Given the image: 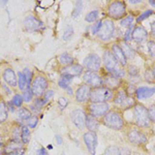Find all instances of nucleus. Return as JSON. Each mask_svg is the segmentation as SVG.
<instances>
[{"mask_svg":"<svg viewBox=\"0 0 155 155\" xmlns=\"http://www.w3.org/2000/svg\"><path fill=\"white\" fill-rule=\"evenodd\" d=\"M111 52H112V54L114 55V57L116 58L117 61L119 62L120 65H121V66H125V65H126V63H127V58L125 57V55H124L123 51H122L121 47H120L118 44L112 45V47H111Z\"/></svg>","mask_w":155,"mask_h":155,"instance_id":"nucleus-18","label":"nucleus"},{"mask_svg":"<svg viewBox=\"0 0 155 155\" xmlns=\"http://www.w3.org/2000/svg\"><path fill=\"white\" fill-rule=\"evenodd\" d=\"M82 6H83V3H82V1H77L76 3V7H74V12H72L71 16L72 18H78V17L80 16V14H81V11H82Z\"/></svg>","mask_w":155,"mask_h":155,"instance_id":"nucleus-39","label":"nucleus"},{"mask_svg":"<svg viewBox=\"0 0 155 155\" xmlns=\"http://www.w3.org/2000/svg\"><path fill=\"white\" fill-rule=\"evenodd\" d=\"M83 79L86 85H88L91 89H95L104 86V79L95 71H86L84 72Z\"/></svg>","mask_w":155,"mask_h":155,"instance_id":"nucleus-11","label":"nucleus"},{"mask_svg":"<svg viewBox=\"0 0 155 155\" xmlns=\"http://www.w3.org/2000/svg\"><path fill=\"white\" fill-rule=\"evenodd\" d=\"M72 34H74V28L68 25V26H67L66 28H65V30H64L63 39H65V41H68V39L72 36Z\"/></svg>","mask_w":155,"mask_h":155,"instance_id":"nucleus-42","label":"nucleus"},{"mask_svg":"<svg viewBox=\"0 0 155 155\" xmlns=\"http://www.w3.org/2000/svg\"><path fill=\"white\" fill-rule=\"evenodd\" d=\"M134 123L139 128H147L150 126V119L148 110L141 104H137L134 107Z\"/></svg>","mask_w":155,"mask_h":155,"instance_id":"nucleus-3","label":"nucleus"},{"mask_svg":"<svg viewBox=\"0 0 155 155\" xmlns=\"http://www.w3.org/2000/svg\"><path fill=\"white\" fill-rule=\"evenodd\" d=\"M25 123H26V126H28L29 128H34L38 123V117L35 116V115H32Z\"/></svg>","mask_w":155,"mask_h":155,"instance_id":"nucleus-34","label":"nucleus"},{"mask_svg":"<svg viewBox=\"0 0 155 155\" xmlns=\"http://www.w3.org/2000/svg\"><path fill=\"white\" fill-rule=\"evenodd\" d=\"M136 97L137 99L141 101V99L148 98L155 94V88L154 87H139L136 90Z\"/></svg>","mask_w":155,"mask_h":155,"instance_id":"nucleus-22","label":"nucleus"},{"mask_svg":"<svg viewBox=\"0 0 155 155\" xmlns=\"http://www.w3.org/2000/svg\"><path fill=\"white\" fill-rule=\"evenodd\" d=\"M59 62L62 65L67 66L74 63V58H72L71 55H69L68 53H63L59 56Z\"/></svg>","mask_w":155,"mask_h":155,"instance_id":"nucleus-28","label":"nucleus"},{"mask_svg":"<svg viewBox=\"0 0 155 155\" xmlns=\"http://www.w3.org/2000/svg\"><path fill=\"white\" fill-rule=\"evenodd\" d=\"M6 106H7V109H8L11 112L15 111V106L12 104H12H11V102H6Z\"/></svg>","mask_w":155,"mask_h":155,"instance_id":"nucleus-55","label":"nucleus"},{"mask_svg":"<svg viewBox=\"0 0 155 155\" xmlns=\"http://www.w3.org/2000/svg\"><path fill=\"white\" fill-rule=\"evenodd\" d=\"M21 131L22 126H15L12 131V139L17 140V141H21Z\"/></svg>","mask_w":155,"mask_h":155,"instance_id":"nucleus-35","label":"nucleus"},{"mask_svg":"<svg viewBox=\"0 0 155 155\" xmlns=\"http://www.w3.org/2000/svg\"><path fill=\"white\" fill-rule=\"evenodd\" d=\"M114 104L118 107H124V109H129L130 107H134V98L127 96V93L125 90H119L116 92V94L114 95L113 99Z\"/></svg>","mask_w":155,"mask_h":155,"instance_id":"nucleus-9","label":"nucleus"},{"mask_svg":"<svg viewBox=\"0 0 155 155\" xmlns=\"http://www.w3.org/2000/svg\"><path fill=\"white\" fill-rule=\"evenodd\" d=\"M4 147H5V144L0 142V155L4 153Z\"/></svg>","mask_w":155,"mask_h":155,"instance_id":"nucleus-56","label":"nucleus"},{"mask_svg":"<svg viewBox=\"0 0 155 155\" xmlns=\"http://www.w3.org/2000/svg\"><path fill=\"white\" fill-rule=\"evenodd\" d=\"M30 140V129L28 126L22 125V131H21V142L23 144H28Z\"/></svg>","mask_w":155,"mask_h":155,"instance_id":"nucleus-29","label":"nucleus"},{"mask_svg":"<svg viewBox=\"0 0 155 155\" xmlns=\"http://www.w3.org/2000/svg\"><path fill=\"white\" fill-rule=\"evenodd\" d=\"M121 85V80L118 79L117 77L113 76V74H107V76H104V86L107 87V88L114 90L117 89L120 87Z\"/></svg>","mask_w":155,"mask_h":155,"instance_id":"nucleus-21","label":"nucleus"},{"mask_svg":"<svg viewBox=\"0 0 155 155\" xmlns=\"http://www.w3.org/2000/svg\"><path fill=\"white\" fill-rule=\"evenodd\" d=\"M115 34V24L111 20L102 21L101 30L97 33V37L102 41H107L114 36Z\"/></svg>","mask_w":155,"mask_h":155,"instance_id":"nucleus-6","label":"nucleus"},{"mask_svg":"<svg viewBox=\"0 0 155 155\" xmlns=\"http://www.w3.org/2000/svg\"><path fill=\"white\" fill-rule=\"evenodd\" d=\"M62 155H65V154H64V153H62Z\"/></svg>","mask_w":155,"mask_h":155,"instance_id":"nucleus-64","label":"nucleus"},{"mask_svg":"<svg viewBox=\"0 0 155 155\" xmlns=\"http://www.w3.org/2000/svg\"><path fill=\"white\" fill-rule=\"evenodd\" d=\"M25 153V149L24 148H21V149H18L14 152H11V153H7L5 155H24Z\"/></svg>","mask_w":155,"mask_h":155,"instance_id":"nucleus-51","label":"nucleus"},{"mask_svg":"<svg viewBox=\"0 0 155 155\" xmlns=\"http://www.w3.org/2000/svg\"><path fill=\"white\" fill-rule=\"evenodd\" d=\"M147 38H148V32L143 26L134 27V31H132V39L134 41L142 44V42L146 41Z\"/></svg>","mask_w":155,"mask_h":155,"instance_id":"nucleus-19","label":"nucleus"},{"mask_svg":"<svg viewBox=\"0 0 155 155\" xmlns=\"http://www.w3.org/2000/svg\"><path fill=\"white\" fill-rule=\"evenodd\" d=\"M152 74H153V78H154V80H155V65L153 67V69H152Z\"/></svg>","mask_w":155,"mask_h":155,"instance_id":"nucleus-62","label":"nucleus"},{"mask_svg":"<svg viewBox=\"0 0 155 155\" xmlns=\"http://www.w3.org/2000/svg\"><path fill=\"white\" fill-rule=\"evenodd\" d=\"M102 59H104V64L107 74H113V76L117 77L118 79L125 77V71L122 68V66L119 64V62L116 60L111 51L104 52Z\"/></svg>","mask_w":155,"mask_h":155,"instance_id":"nucleus-1","label":"nucleus"},{"mask_svg":"<svg viewBox=\"0 0 155 155\" xmlns=\"http://www.w3.org/2000/svg\"><path fill=\"white\" fill-rule=\"evenodd\" d=\"M56 141L59 145H61L62 144V137L60 136H56Z\"/></svg>","mask_w":155,"mask_h":155,"instance_id":"nucleus-59","label":"nucleus"},{"mask_svg":"<svg viewBox=\"0 0 155 155\" xmlns=\"http://www.w3.org/2000/svg\"><path fill=\"white\" fill-rule=\"evenodd\" d=\"M23 143L21 141H17V140H9L8 142L5 144V147H4V153H11V152H14L18 149L23 148Z\"/></svg>","mask_w":155,"mask_h":155,"instance_id":"nucleus-24","label":"nucleus"},{"mask_svg":"<svg viewBox=\"0 0 155 155\" xmlns=\"http://www.w3.org/2000/svg\"><path fill=\"white\" fill-rule=\"evenodd\" d=\"M101 66V59L95 53H91L85 58L83 67L87 69L88 71H99Z\"/></svg>","mask_w":155,"mask_h":155,"instance_id":"nucleus-12","label":"nucleus"},{"mask_svg":"<svg viewBox=\"0 0 155 155\" xmlns=\"http://www.w3.org/2000/svg\"><path fill=\"white\" fill-rule=\"evenodd\" d=\"M84 67L78 63H72L71 65L64 66L61 68V76H67L71 78L79 77L83 74Z\"/></svg>","mask_w":155,"mask_h":155,"instance_id":"nucleus-14","label":"nucleus"},{"mask_svg":"<svg viewBox=\"0 0 155 155\" xmlns=\"http://www.w3.org/2000/svg\"><path fill=\"white\" fill-rule=\"evenodd\" d=\"M24 26L28 31H38L41 29H44V24L36 19L33 16H28L24 20Z\"/></svg>","mask_w":155,"mask_h":155,"instance_id":"nucleus-16","label":"nucleus"},{"mask_svg":"<svg viewBox=\"0 0 155 155\" xmlns=\"http://www.w3.org/2000/svg\"><path fill=\"white\" fill-rule=\"evenodd\" d=\"M119 46L121 47L122 51H123V53H124V55H125V57L127 59H134V55H136V52L130 48V46H129L127 42L123 41L121 45H119Z\"/></svg>","mask_w":155,"mask_h":155,"instance_id":"nucleus-26","label":"nucleus"},{"mask_svg":"<svg viewBox=\"0 0 155 155\" xmlns=\"http://www.w3.org/2000/svg\"><path fill=\"white\" fill-rule=\"evenodd\" d=\"M154 14V11L153 9H147V11H145L144 12H142L141 15H140L139 17L137 18V22H143L144 20H146L147 18H149L151 15Z\"/></svg>","mask_w":155,"mask_h":155,"instance_id":"nucleus-38","label":"nucleus"},{"mask_svg":"<svg viewBox=\"0 0 155 155\" xmlns=\"http://www.w3.org/2000/svg\"><path fill=\"white\" fill-rule=\"evenodd\" d=\"M91 88L86 84H83L77 89L76 91V101L78 102H85L89 101L90 94H91Z\"/></svg>","mask_w":155,"mask_h":155,"instance_id":"nucleus-17","label":"nucleus"},{"mask_svg":"<svg viewBox=\"0 0 155 155\" xmlns=\"http://www.w3.org/2000/svg\"><path fill=\"white\" fill-rule=\"evenodd\" d=\"M23 74H25V77H26L27 85H30V83H31V80H32V71H30L29 68H25L23 71Z\"/></svg>","mask_w":155,"mask_h":155,"instance_id":"nucleus-49","label":"nucleus"},{"mask_svg":"<svg viewBox=\"0 0 155 155\" xmlns=\"http://www.w3.org/2000/svg\"><path fill=\"white\" fill-rule=\"evenodd\" d=\"M1 85H2V87H3L4 91H6V93H7V94H12V91L11 89H9L8 85H7V84L5 85V83H2Z\"/></svg>","mask_w":155,"mask_h":155,"instance_id":"nucleus-54","label":"nucleus"},{"mask_svg":"<svg viewBox=\"0 0 155 155\" xmlns=\"http://www.w3.org/2000/svg\"><path fill=\"white\" fill-rule=\"evenodd\" d=\"M147 48H148L150 56L155 59V41H149L147 44Z\"/></svg>","mask_w":155,"mask_h":155,"instance_id":"nucleus-41","label":"nucleus"},{"mask_svg":"<svg viewBox=\"0 0 155 155\" xmlns=\"http://www.w3.org/2000/svg\"><path fill=\"white\" fill-rule=\"evenodd\" d=\"M37 155H49V153L45 148H39L37 150Z\"/></svg>","mask_w":155,"mask_h":155,"instance_id":"nucleus-53","label":"nucleus"},{"mask_svg":"<svg viewBox=\"0 0 155 155\" xmlns=\"http://www.w3.org/2000/svg\"><path fill=\"white\" fill-rule=\"evenodd\" d=\"M130 150L128 148H121L120 149V154L119 155H130Z\"/></svg>","mask_w":155,"mask_h":155,"instance_id":"nucleus-52","label":"nucleus"},{"mask_svg":"<svg viewBox=\"0 0 155 155\" xmlns=\"http://www.w3.org/2000/svg\"><path fill=\"white\" fill-rule=\"evenodd\" d=\"M151 32H152V35H153V37L155 38V22H153V23L151 24Z\"/></svg>","mask_w":155,"mask_h":155,"instance_id":"nucleus-57","label":"nucleus"},{"mask_svg":"<svg viewBox=\"0 0 155 155\" xmlns=\"http://www.w3.org/2000/svg\"><path fill=\"white\" fill-rule=\"evenodd\" d=\"M72 81V78L67 77V76H61L58 81V86L61 87L62 89H66L67 87H69V84Z\"/></svg>","mask_w":155,"mask_h":155,"instance_id":"nucleus-31","label":"nucleus"},{"mask_svg":"<svg viewBox=\"0 0 155 155\" xmlns=\"http://www.w3.org/2000/svg\"><path fill=\"white\" fill-rule=\"evenodd\" d=\"M113 99H114L113 90L102 86L91 90L89 101L90 102H107L109 101H113Z\"/></svg>","mask_w":155,"mask_h":155,"instance_id":"nucleus-4","label":"nucleus"},{"mask_svg":"<svg viewBox=\"0 0 155 155\" xmlns=\"http://www.w3.org/2000/svg\"><path fill=\"white\" fill-rule=\"evenodd\" d=\"M101 122L107 127L114 130H121L124 127V120L122 115L118 111L110 110L107 113L102 117Z\"/></svg>","mask_w":155,"mask_h":155,"instance_id":"nucleus-2","label":"nucleus"},{"mask_svg":"<svg viewBox=\"0 0 155 155\" xmlns=\"http://www.w3.org/2000/svg\"><path fill=\"white\" fill-rule=\"evenodd\" d=\"M129 3H132V4H134V3H140V0H130V1H129Z\"/></svg>","mask_w":155,"mask_h":155,"instance_id":"nucleus-60","label":"nucleus"},{"mask_svg":"<svg viewBox=\"0 0 155 155\" xmlns=\"http://www.w3.org/2000/svg\"><path fill=\"white\" fill-rule=\"evenodd\" d=\"M48 87V80L42 76H36L32 81L31 90L33 92V95L35 96H42L46 92V89Z\"/></svg>","mask_w":155,"mask_h":155,"instance_id":"nucleus-10","label":"nucleus"},{"mask_svg":"<svg viewBox=\"0 0 155 155\" xmlns=\"http://www.w3.org/2000/svg\"><path fill=\"white\" fill-rule=\"evenodd\" d=\"M126 15V6L123 1H113L107 6V16L111 19L120 20Z\"/></svg>","mask_w":155,"mask_h":155,"instance_id":"nucleus-5","label":"nucleus"},{"mask_svg":"<svg viewBox=\"0 0 155 155\" xmlns=\"http://www.w3.org/2000/svg\"><path fill=\"white\" fill-rule=\"evenodd\" d=\"M0 142H2V137L0 136Z\"/></svg>","mask_w":155,"mask_h":155,"instance_id":"nucleus-63","label":"nucleus"},{"mask_svg":"<svg viewBox=\"0 0 155 155\" xmlns=\"http://www.w3.org/2000/svg\"><path fill=\"white\" fill-rule=\"evenodd\" d=\"M97 17H98V11H97V9H94V11H91L86 15V18H85V20H86V22L91 23V22L96 21Z\"/></svg>","mask_w":155,"mask_h":155,"instance_id":"nucleus-33","label":"nucleus"},{"mask_svg":"<svg viewBox=\"0 0 155 155\" xmlns=\"http://www.w3.org/2000/svg\"><path fill=\"white\" fill-rule=\"evenodd\" d=\"M23 97H22L20 94H15V96L12 97V104H14L15 107H21L22 104H23Z\"/></svg>","mask_w":155,"mask_h":155,"instance_id":"nucleus-40","label":"nucleus"},{"mask_svg":"<svg viewBox=\"0 0 155 155\" xmlns=\"http://www.w3.org/2000/svg\"><path fill=\"white\" fill-rule=\"evenodd\" d=\"M17 74L16 72L12 71V68H5L2 74V78H3L4 82L8 85L9 87H16L18 85V81H17Z\"/></svg>","mask_w":155,"mask_h":155,"instance_id":"nucleus-20","label":"nucleus"},{"mask_svg":"<svg viewBox=\"0 0 155 155\" xmlns=\"http://www.w3.org/2000/svg\"><path fill=\"white\" fill-rule=\"evenodd\" d=\"M86 127L88 128L89 131L96 132L99 128V121L95 117L91 115H86Z\"/></svg>","mask_w":155,"mask_h":155,"instance_id":"nucleus-23","label":"nucleus"},{"mask_svg":"<svg viewBox=\"0 0 155 155\" xmlns=\"http://www.w3.org/2000/svg\"><path fill=\"white\" fill-rule=\"evenodd\" d=\"M53 95H54V91H53V90H48V91L45 92L44 97H42V98H44V101H46V102H48L50 99L53 97Z\"/></svg>","mask_w":155,"mask_h":155,"instance_id":"nucleus-50","label":"nucleus"},{"mask_svg":"<svg viewBox=\"0 0 155 155\" xmlns=\"http://www.w3.org/2000/svg\"><path fill=\"white\" fill-rule=\"evenodd\" d=\"M71 121L79 129H84L86 127V114L83 110H74L71 112Z\"/></svg>","mask_w":155,"mask_h":155,"instance_id":"nucleus-15","label":"nucleus"},{"mask_svg":"<svg viewBox=\"0 0 155 155\" xmlns=\"http://www.w3.org/2000/svg\"><path fill=\"white\" fill-rule=\"evenodd\" d=\"M128 74H129V77H137L139 76V69H137V67L136 66L130 65L128 67Z\"/></svg>","mask_w":155,"mask_h":155,"instance_id":"nucleus-48","label":"nucleus"},{"mask_svg":"<svg viewBox=\"0 0 155 155\" xmlns=\"http://www.w3.org/2000/svg\"><path fill=\"white\" fill-rule=\"evenodd\" d=\"M22 97H23V101L25 102H30L32 101V98H33V92H32L30 85H27V87L23 91V96Z\"/></svg>","mask_w":155,"mask_h":155,"instance_id":"nucleus-32","label":"nucleus"},{"mask_svg":"<svg viewBox=\"0 0 155 155\" xmlns=\"http://www.w3.org/2000/svg\"><path fill=\"white\" fill-rule=\"evenodd\" d=\"M148 115H149L150 121L155 123V104H152L148 109Z\"/></svg>","mask_w":155,"mask_h":155,"instance_id":"nucleus-46","label":"nucleus"},{"mask_svg":"<svg viewBox=\"0 0 155 155\" xmlns=\"http://www.w3.org/2000/svg\"><path fill=\"white\" fill-rule=\"evenodd\" d=\"M17 116H18V118L21 120L22 122H26L27 120H28L30 117L32 116L31 114V111H29L27 107H20L18 110V112H17Z\"/></svg>","mask_w":155,"mask_h":155,"instance_id":"nucleus-25","label":"nucleus"},{"mask_svg":"<svg viewBox=\"0 0 155 155\" xmlns=\"http://www.w3.org/2000/svg\"><path fill=\"white\" fill-rule=\"evenodd\" d=\"M89 115L99 118V117H104L107 112L110 111V106L107 102H89L88 107Z\"/></svg>","mask_w":155,"mask_h":155,"instance_id":"nucleus-7","label":"nucleus"},{"mask_svg":"<svg viewBox=\"0 0 155 155\" xmlns=\"http://www.w3.org/2000/svg\"><path fill=\"white\" fill-rule=\"evenodd\" d=\"M67 104H68V99L65 98V97H60L58 99V106L61 110L65 109Z\"/></svg>","mask_w":155,"mask_h":155,"instance_id":"nucleus-47","label":"nucleus"},{"mask_svg":"<svg viewBox=\"0 0 155 155\" xmlns=\"http://www.w3.org/2000/svg\"><path fill=\"white\" fill-rule=\"evenodd\" d=\"M120 149L116 146H109L102 155H119Z\"/></svg>","mask_w":155,"mask_h":155,"instance_id":"nucleus-37","label":"nucleus"},{"mask_svg":"<svg viewBox=\"0 0 155 155\" xmlns=\"http://www.w3.org/2000/svg\"><path fill=\"white\" fill-rule=\"evenodd\" d=\"M84 143L86 145L87 150L89 151V153L91 155H94L96 152V147H97V134L96 132L92 131H87L84 134L83 136Z\"/></svg>","mask_w":155,"mask_h":155,"instance_id":"nucleus-13","label":"nucleus"},{"mask_svg":"<svg viewBox=\"0 0 155 155\" xmlns=\"http://www.w3.org/2000/svg\"><path fill=\"white\" fill-rule=\"evenodd\" d=\"M17 76H18V86H19V88H20V90L24 91L25 88L27 87L26 77H25V74L22 71H19Z\"/></svg>","mask_w":155,"mask_h":155,"instance_id":"nucleus-30","label":"nucleus"},{"mask_svg":"<svg viewBox=\"0 0 155 155\" xmlns=\"http://www.w3.org/2000/svg\"><path fill=\"white\" fill-rule=\"evenodd\" d=\"M64 90H65V91L69 94V95H72V94H74V91H72V89H71V86L67 87V88H66V89H64Z\"/></svg>","mask_w":155,"mask_h":155,"instance_id":"nucleus-58","label":"nucleus"},{"mask_svg":"<svg viewBox=\"0 0 155 155\" xmlns=\"http://www.w3.org/2000/svg\"><path fill=\"white\" fill-rule=\"evenodd\" d=\"M8 118V110H7L6 102L0 101V123L6 121Z\"/></svg>","mask_w":155,"mask_h":155,"instance_id":"nucleus-27","label":"nucleus"},{"mask_svg":"<svg viewBox=\"0 0 155 155\" xmlns=\"http://www.w3.org/2000/svg\"><path fill=\"white\" fill-rule=\"evenodd\" d=\"M149 3L151 4L152 6H154V7H155V1H154V0H150V1H149Z\"/></svg>","mask_w":155,"mask_h":155,"instance_id":"nucleus-61","label":"nucleus"},{"mask_svg":"<svg viewBox=\"0 0 155 155\" xmlns=\"http://www.w3.org/2000/svg\"><path fill=\"white\" fill-rule=\"evenodd\" d=\"M101 24H102V21H101V20H98V21L96 22L95 24L93 25V26L91 27V31H92V34H97L98 33V31L101 30Z\"/></svg>","mask_w":155,"mask_h":155,"instance_id":"nucleus-45","label":"nucleus"},{"mask_svg":"<svg viewBox=\"0 0 155 155\" xmlns=\"http://www.w3.org/2000/svg\"><path fill=\"white\" fill-rule=\"evenodd\" d=\"M127 139L131 144L141 146V145H144L146 143L148 137L143 130H141V128L134 127V128H130L127 131Z\"/></svg>","mask_w":155,"mask_h":155,"instance_id":"nucleus-8","label":"nucleus"},{"mask_svg":"<svg viewBox=\"0 0 155 155\" xmlns=\"http://www.w3.org/2000/svg\"><path fill=\"white\" fill-rule=\"evenodd\" d=\"M132 22H134V16L132 15H129V16L125 17L120 21V25L122 27H130L132 25Z\"/></svg>","mask_w":155,"mask_h":155,"instance_id":"nucleus-36","label":"nucleus"},{"mask_svg":"<svg viewBox=\"0 0 155 155\" xmlns=\"http://www.w3.org/2000/svg\"><path fill=\"white\" fill-rule=\"evenodd\" d=\"M46 104H47V102L44 101V98H41V97H37V98L35 99V101H34L33 106L35 107L36 109L38 110V111H41V107H44Z\"/></svg>","mask_w":155,"mask_h":155,"instance_id":"nucleus-43","label":"nucleus"},{"mask_svg":"<svg viewBox=\"0 0 155 155\" xmlns=\"http://www.w3.org/2000/svg\"><path fill=\"white\" fill-rule=\"evenodd\" d=\"M134 25H131L130 27H128L127 31L125 32V35H124V41H125V42L129 41L130 39H132V31H134Z\"/></svg>","mask_w":155,"mask_h":155,"instance_id":"nucleus-44","label":"nucleus"}]
</instances>
